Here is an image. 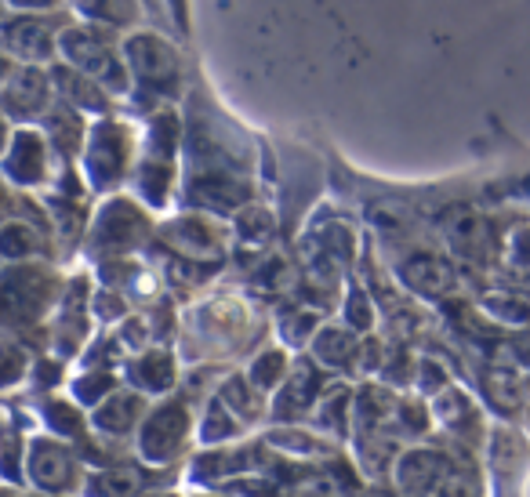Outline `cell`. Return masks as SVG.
<instances>
[{
	"instance_id": "cell-1",
	"label": "cell",
	"mask_w": 530,
	"mask_h": 497,
	"mask_svg": "<svg viewBox=\"0 0 530 497\" xmlns=\"http://www.w3.org/2000/svg\"><path fill=\"white\" fill-rule=\"evenodd\" d=\"M491 400H494V407H501V410H520V403H523L520 378L509 371H494L491 374Z\"/></svg>"
}]
</instances>
